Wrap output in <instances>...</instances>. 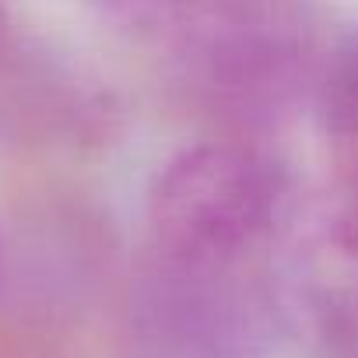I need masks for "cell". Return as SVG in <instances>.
<instances>
[{"instance_id":"cell-1","label":"cell","mask_w":358,"mask_h":358,"mask_svg":"<svg viewBox=\"0 0 358 358\" xmlns=\"http://www.w3.org/2000/svg\"><path fill=\"white\" fill-rule=\"evenodd\" d=\"M169 43L183 102L229 137L288 120L313 99L323 64L309 0H204Z\"/></svg>"},{"instance_id":"cell-2","label":"cell","mask_w":358,"mask_h":358,"mask_svg":"<svg viewBox=\"0 0 358 358\" xmlns=\"http://www.w3.org/2000/svg\"><path fill=\"white\" fill-rule=\"evenodd\" d=\"M285 306L260 257L218 260L151 250L120 316L123 358H267Z\"/></svg>"},{"instance_id":"cell-3","label":"cell","mask_w":358,"mask_h":358,"mask_svg":"<svg viewBox=\"0 0 358 358\" xmlns=\"http://www.w3.org/2000/svg\"><path fill=\"white\" fill-rule=\"evenodd\" d=\"M288 169L246 137L204 141L155 176L148 194L151 250L183 257H260L288 215Z\"/></svg>"},{"instance_id":"cell-4","label":"cell","mask_w":358,"mask_h":358,"mask_svg":"<svg viewBox=\"0 0 358 358\" xmlns=\"http://www.w3.org/2000/svg\"><path fill=\"white\" fill-rule=\"evenodd\" d=\"M120 106L102 81L0 18V148L99 144Z\"/></svg>"},{"instance_id":"cell-5","label":"cell","mask_w":358,"mask_h":358,"mask_svg":"<svg viewBox=\"0 0 358 358\" xmlns=\"http://www.w3.org/2000/svg\"><path fill=\"white\" fill-rule=\"evenodd\" d=\"M313 109L330 137L358 141V25L323 53L313 88Z\"/></svg>"},{"instance_id":"cell-6","label":"cell","mask_w":358,"mask_h":358,"mask_svg":"<svg viewBox=\"0 0 358 358\" xmlns=\"http://www.w3.org/2000/svg\"><path fill=\"white\" fill-rule=\"evenodd\" d=\"M102 22L127 36H172L204 0H88Z\"/></svg>"},{"instance_id":"cell-7","label":"cell","mask_w":358,"mask_h":358,"mask_svg":"<svg viewBox=\"0 0 358 358\" xmlns=\"http://www.w3.org/2000/svg\"><path fill=\"white\" fill-rule=\"evenodd\" d=\"M320 348H323V358H358V281L323 299Z\"/></svg>"},{"instance_id":"cell-8","label":"cell","mask_w":358,"mask_h":358,"mask_svg":"<svg viewBox=\"0 0 358 358\" xmlns=\"http://www.w3.org/2000/svg\"><path fill=\"white\" fill-rule=\"evenodd\" d=\"M355 151L341 172V183H337V197H334V215H330V232L334 243L358 257V141H351Z\"/></svg>"},{"instance_id":"cell-9","label":"cell","mask_w":358,"mask_h":358,"mask_svg":"<svg viewBox=\"0 0 358 358\" xmlns=\"http://www.w3.org/2000/svg\"><path fill=\"white\" fill-rule=\"evenodd\" d=\"M8 281V243H4V232H0V288Z\"/></svg>"},{"instance_id":"cell-10","label":"cell","mask_w":358,"mask_h":358,"mask_svg":"<svg viewBox=\"0 0 358 358\" xmlns=\"http://www.w3.org/2000/svg\"><path fill=\"white\" fill-rule=\"evenodd\" d=\"M4 15H8V11H4V4H0V18H4Z\"/></svg>"}]
</instances>
